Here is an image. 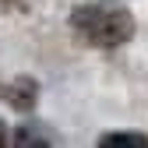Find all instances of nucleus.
<instances>
[{
    "label": "nucleus",
    "instance_id": "2",
    "mask_svg": "<svg viewBox=\"0 0 148 148\" xmlns=\"http://www.w3.org/2000/svg\"><path fill=\"white\" fill-rule=\"evenodd\" d=\"M99 145H113V148H145L148 145V138L145 134H102L99 138Z\"/></svg>",
    "mask_w": 148,
    "mask_h": 148
},
{
    "label": "nucleus",
    "instance_id": "3",
    "mask_svg": "<svg viewBox=\"0 0 148 148\" xmlns=\"http://www.w3.org/2000/svg\"><path fill=\"white\" fill-rule=\"evenodd\" d=\"M0 141H4V134H0Z\"/></svg>",
    "mask_w": 148,
    "mask_h": 148
},
{
    "label": "nucleus",
    "instance_id": "1",
    "mask_svg": "<svg viewBox=\"0 0 148 148\" xmlns=\"http://www.w3.org/2000/svg\"><path fill=\"white\" fill-rule=\"evenodd\" d=\"M71 25L95 46H120L134 35V18L120 7H78Z\"/></svg>",
    "mask_w": 148,
    "mask_h": 148
}]
</instances>
